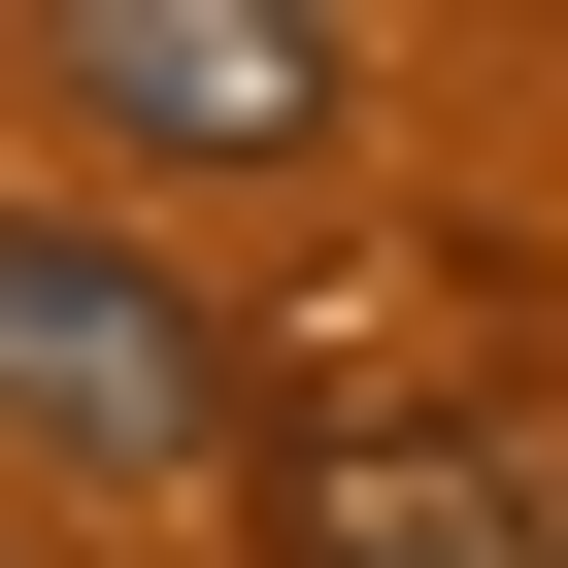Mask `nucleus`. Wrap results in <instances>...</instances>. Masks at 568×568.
<instances>
[{"instance_id": "nucleus-2", "label": "nucleus", "mask_w": 568, "mask_h": 568, "mask_svg": "<svg viewBox=\"0 0 568 568\" xmlns=\"http://www.w3.org/2000/svg\"><path fill=\"white\" fill-rule=\"evenodd\" d=\"M0 435H34V468H201V435H234V335L168 302L134 234L0 201Z\"/></svg>"}, {"instance_id": "nucleus-3", "label": "nucleus", "mask_w": 568, "mask_h": 568, "mask_svg": "<svg viewBox=\"0 0 568 568\" xmlns=\"http://www.w3.org/2000/svg\"><path fill=\"white\" fill-rule=\"evenodd\" d=\"M34 101L68 134H134V168H335V0H68L34 34Z\"/></svg>"}, {"instance_id": "nucleus-1", "label": "nucleus", "mask_w": 568, "mask_h": 568, "mask_svg": "<svg viewBox=\"0 0 568 568\" xmlns=\"http://www.w3.org/2000/svg\"><path fill=\"white\" fill-rule=\"evenodd\" d=\"M267 568H568V435L501 368H302L267 402Z\"/></svg>"}]
</instances>
